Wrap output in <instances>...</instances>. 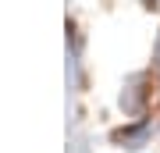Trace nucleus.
Listing matches in <instances>:
<instances>
[{
  "instance_id": "obj_1",
  "label": "nucleus",
  "mask_w": 160,
  "mask_h": 153,
  "mask_svg": "<svg viewBox=\"0 0 160 153\" xmlns=\"http://www.w3.org/2000/svg\"><path fill=\"white\" fill-rule=\"evenodd\" d=\"M146 125H135V128H128V132H121V142H128V150H139L146 142Z\"/></svg>"
}]
</instances>
